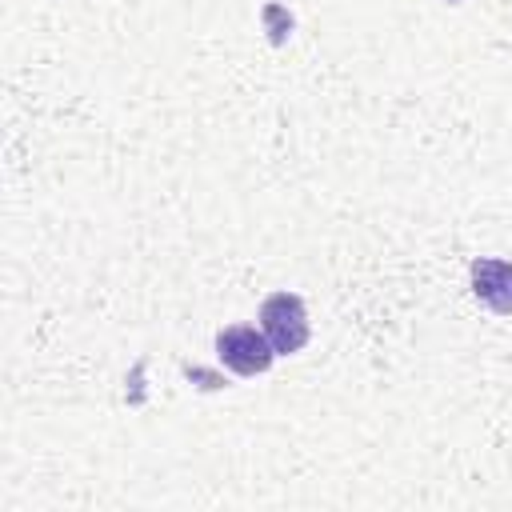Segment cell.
Masks as SVG:
<instances>
[{
  "mask_svg": "<svg viewBox=\"0 0 512 512\" xmlns=\"http://www.w3.org/2000/svg\"><path fill=\"white\" fill-rule=\"evenodd\" d=\"M260 328L272 340L276 356L300 352L308 344V336H312L308 308H304V300L296 292H272V296H264V304H260Z\"/></svg>",
  "mask_w": 512,
  "mask_h": 512,
  "instance_id": "cell-1",
  "label": "cell"
},
{
  "mask_svg": "<svg viewBox=\"0 0 512 512\" xmlns=\"http://www.w3.org/2000/svg\"><path fill=\"white\" fill-rule=\"evenodd\" d=\"M216 360L236 376H260L272 368L276 348L264 336V328L252 324H224L216 332Z\"/></svg>",
  "mask_w": 512,
  "mask_h": 512,
  "instance_id": "cell-2",
  "label": "cell"
},
{
  "mask_svg": "<svg viewBox=\"0 0 512 512\" xmlns=\"http://www.w3.org/2000/svg\"><path fill=\"white\" fill-rule=\"evenodd\" d=\"M468 284L472 296L496 312V316H512V260L500 256H476L468 268Z\"/></svg>",
  "mask_w": 512,
  "mask_h": 512,
  "instance_id": "cell-3",
  "label": "cell"
},
{
  "mask_svg": "<svg viewBox=\"0 0 512 512\" xmlns=\"http://www.w3.org/2000/svg\"><path fill=\"white\" fill-rule=\"evenodd\" d=\"M448 4H460V0H448Z\"/></svg>",
  "mask_w": 512,
  "mask_h": 512,
  "instance_id": "cell-4",
  "label": "cell"
}]
</instances>
